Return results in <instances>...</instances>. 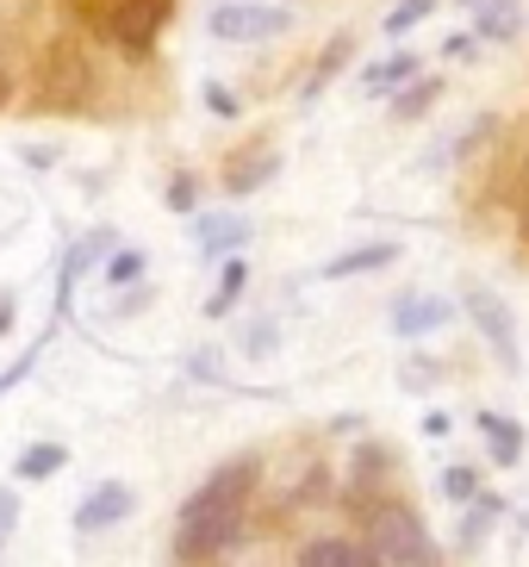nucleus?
Returning a JSON list of instances; mask_svg holds the SVG:
<instances>
[{
  "label": "nucleus",
  "mask_w": 529,
  "mask_h": 567,
  "mask_svg": "<svg viewBox=\"0 0 529 567\" xmlns=\"http://www.w3.org/2000/svg\"><path fill=\"white\" fill-rule=\"evenodd\" d=\"M256 486H262V462H256V455L218 462L212 474L181 499V517H175V561L181 567H212L218 555H231L237 543H243V530H249Z\"/></svg>",
  "instance_id": "1"
},
{
  "label": "nucleus",
  "mask_w": 529,
  "mask_h": 567,
  "mask_svg": "<svg viewBox=\"0 0 529 567\" xmlns=\"http://www.w3.org/2000/svg\"><path fill=\"white\" fill-rule=\"evenodd\" d=\"M343 505H349V517H355V536H367L386 567H443L431 530H424V517L398 499V493H386V486L381 493H343Z\"/></svg>",
  "instance_id": "2"
},
{
  "label": "nucleus",
  "mask_w": 529,
  "mask_h": 567,
  "mask_svg": "<svg viewBox=\"0 0 529 567\" xmlns=\"http://www.w3.org/2000/svg\"><path fill=\"white\" fill-rule=\"evenodd\" d=\"M100 87V69L82 38H50L38 56V106L44 113H87Z\"/></svg>",
  "instance_id": "3"
},
{
  "label": "nucleus",
  "mask_w": 529,
  "mask_h": 567,
  "mask_svg": "<svg viewBox=\"0 0 529 567\" xmlns=\"http://www.w3.org/2000/svg\"><path fill=\"white\" fill-rule=\"evenodd\" d=\"M206 32L218 44H268V38L293 32V13L274 7V0H218L212 13H206Z\"/></svg>",
  "instance_id": "4"
},
{
  "label": "nucleus",
  "mask_w": 529,
  "mask_h": 567,
  "mask_svg": "<svg viewBox=\"0 0 529 567\" xmlns=\"http://www.w3.org/2000/svg\"><path fill=\"white\" fill-rule=\"evenodd\" d=\"M461 312L474 318V331H480V343L498 355V368H505V374H517V368H523V350H517V318H511V306L498 300L492 287H467V293H461Z\"/></svg>",
  "instance_id": "5"
},
{
  "label": "nucleus",
  "mask_w": 529,
  "mask_h": 567,
  "mask_svg": "<svg viewBox=\"0 0 529 567\" xmlns=\"http://www.w3.org/2000/svg\"><path fill=\"white\" fill-rule=\"evenodd\" d=\"M448 318H455V300H448V293L412 287V293H398L393 300V337L398 343H424L431 331H443Z\"/></svg>",
  "instance_id": "6"
},
{
  "label": "nucleus",
  "mask_w": 529,
  "mask_h": 567,
  "mask_svg": "<svg viewBox=\"0 0 529 567\" xmlns=\"http://www.w3.org/2000/svg\"><path fill=\"white\" fill-rule=\"evenodd\" d=\"M293 567H386L381 549L367 536H349V530H331V536H305L293 549Z\"/></svg>",
  "instance_id": "7"
},
{
  "label": "nucleus",
  "mask_w": 529,
  "mask_h": 567,
  "mask_svg": "<svg viewBox=\"0 0 529 567\" xmlns=\"http://www.w3.org/2000/svg\"><path fill=\"white\" fill-rule=\"evenodd\" d=\"M132 512H137L132 486H125V481H100L94 493L75 505V536H106V530H118Z\"/></svg>",
  "instance_id": "8"
},
{
  "label": "nucleus",
  "mask_w": 529,
  "mask_h": 567,
  "mask_svg": "<svg viewBox=\"0 0 529 567\" xmlns=\"http://www.w3.org/2000/svg\"><path fill=\"white\" fill-rule=\"evenodd\" d=\"M398 262V237H374V244H349L318 268V281H349V275H381Z\"/></svg>",
  "instance_id": "9"
},
{
  "label": "nucleus",
  "mask_w": 529,
  "mask_h": 567,
  "mask_svg": "<svg viewBox=\"0 0 529 567\" xmlns=\"http://www.w3.org/2000/svg\"><path fill=\"white\" fill-rule=\"evenodd\" d=\"M249 244V218L243 213H194V250L199 256H237Z\"/></svg>",
  "instance_id": "10"
},
{
  "label": "nucleus",
  "mask_w": 529,
  "mask_h": 567,
  "mask_svg": "<svg viewBox=\"0 0 529 567\" xmlns=\"http://www.w3.org/2000/svg\"><path fill=\"white\" fill-rule=\"evenodd\" d=\"M63 467H69V450L50 443V436H38V443H25V450L13 455V486H44V481H56Z\"/></svg>",
  "instance_id": "11"
},
{
  "label": "nucleus",
  "mask_w": 529,
  "mask_h": 567,
  "mask_svg": "<svg viewBox=\"0 0 529 567\" xmlns=\"http://www.w3.org/2000/svg\"><path fill=\"white\" fill-rule=\"evenodd\" d=\"M523 0H480L474 7V38L480 44H511V38H523Z\"/></svg>",
  "instance_id": "12"
},
{
  "label": "nucleus",
  "mask_w": 529,
  "mask_h": 567,
  "mask_svg": "<svg viewBox=\"0 0 529 567\" xmlns=\"http://www.w3.org/2000/svg\"><path fill=\"white\" fill-rule=\"evenodd\" d=\"M281 151H256V156H237L231 168H225V194H231V200H243V194H262L268 182H274V175H281Z\"/></svg>",
  "instance_id": "13"
},
{
  "label": "nucleus",
  "mask_w": 529,
  "mask_h": 567,
  "mask_svg": "<svg viewBox=\"0 0 529 567\" xmlns=\"http://www.w3.org/2000/svg\"><path fill=\"white\" fill-rule=\"evenodd\" d=\"M405 82H417V56L412 51H393V56H381L374 69H362V94L367 101H393Z\"/></svg>",
  "instance_id": "14"
},
{
  "label": "nucleus",
  "mask_w": 529,
  "mask_h": 567,
  "mask_svg": "<svg viewBox=\"0 0 529 567\" xmlns=\"http://www.w3.org/2000/svg\"><path fill=\"white\" fill-rule=\"evenodd\" d=\"M480 436H486V455H492L498 467H517L523 462V424L505 412H480Z\"/></svg>",
  "instance_id": "15"
},
{
  "label": "nucleus",
  "mask_w": 529,
  "mask_h": 567,
  "mask_svg": "<svg viewBox=\"0 0 529 567\" xmlns=\"http://www.w3.org/2000/svg\"><path fill=\"white\" fill-rule=\"evenodd\" d=\"M343 63H355V38H349V32H336L331 44H324V51H318L312 75H305V87H299V101L312 106L318 94H324V87H331V75H336V69H343Z\"/></svg>",
  "instance_id": "16"
},
{
  "label": "nucleus",
  "mask_w": 529,
  "mask_h": 567,
  "mask_svg": "<svg viewBox=\"0 0 529 567\" xmlns=\"http://www.w3.org/2000/svg\"><path fill=\"white\" fill-rule=\"evenodd\" d=\"M243 293H249V262L231 256V262L218 268V287L206 293V318H231L237 306H243Z\"/></svg>",
  "instance_id": "17"
},
{
  "label": "nucleus",
  "mask_w": 529,
  "mask_h": 567,
  "mask_svg": "<svg viewBox=\"0 0 529 567\" xmlns=\"http://www.w3.org/2000/svg\"><path fill=\"white\" fill-rule=\"evenodd\" d=\"M443 87H448V82H436V75H417V82H405V87H398V94H393L386 106H393V118H398V125H412V118H424L436 101H443Z\"/></svg>",
  "instance_id": "18"
},
{
  "label": "nucleus",
  "mask_w": 529,
  "mask_h": 567,
  "mask_svg": "<svg viewBox=\"0 0 529 567\" xmlns=\"http://www.w3.org/2000/svg\"><path fill=\"white\" fill-rule=\"evenodd\" d=\"M274 350H281V324L274 318H243L237 324V355L243 362H268Z\"/></svg>",
  "instance_id": "19"
},
{
  "label": "nucleus",
  "mask_w": 529,
  "mask_h": 567,
  "mask_svg": "<svg viewBox=\"0 0 529 567\" xmlns=\"http://www.w3.org/2000/svg\"><path fill=\"white\" fill-rule=\"evenodd\" d=\"M498 512H505V505H498V499H474V505H467L461 530H455V549H461V555H474V549H480V543H486V530H492V517H498Z\"/></svg>",
  "instance_id": "20"
},
{
  "label": "nucleus",
  "mask_w": 529,
  "mask_h": 567,
  "mask_svg": "<svg viewBox=\"0 0 529 567\" xmlns=\"http://www.w3.org/2000/svg\"><path fill=\"white\" fill-rule=\"evenodd\" d=\"M431 13H436V0H393V7H386V19H381V32L398 44V38L417 32V25H424Z\"/></svg>",
  "instance_id": "21"
},
{
  "label": "nucleus",
  "mask_w": 529,
  "mask_h": 567,
  "mask_svg": "<svg viewBox=\"0 0 529 567\" xmlns=\"http://www.w3.org/2000/svg\"><path fill=\"white\" fill-rule=\"evenodd\" d=\"M436 493H443L448 505H474V499H480V474H474L467 462H448L443 481H436Z\"/></svg>",
  "instance_id": "22"
},
{
  "label": "nucleus",
  "mask_w": 529,
  "mask_h": 567,
  "mask_svg": "<svg viewBox=\"0 0 529 567\" xmlns=\"http://www.w3.org/2000/svg\"><path fill=\"white\" fill-rule=\"evenodd\" d=\"M149 275V256L144 250H118L113 262L100 268V287H137Z\"/></svg>",
  "instance_id": "23"
},
{
  "label": "nucleus",
  "mask_w": 529,
  "mask_h": 567,
  "mask_svg": "<svg viewBox=\"0 0 529 567\" xmlns=\"http://www.w3.org/2000/svg\"><path fill=\"white\" fill-rule=\"evenodd\" d=\"M163 200H168V213H187V218H194V213H199V175H187V168H181V175L168 182Z\"/></svg>",
  "instance_id": "24"
},
{
  "label": "nucleus",
  "mask_w": 529,
  "mask_h": 567,
  "mask_svg": "<svg viewBox=\"0 0 529 567\" xmlns=\"http://www.w3.org/2000/svg\"><path fill=\"white\" fill-rule=\"evenodd\" d=\"M199 94H206V106H212L218 118H237V113H243V101H237V94H231V87H225V82H206V87H199Z\"/></svg>",
  "instance_id": "25"
},
{
  "label": "nucleus",
  "mask_w": 529,
  "mask_h": 567,
  "mask_svg": "<svg viewBox=\"0 0 529 567\" xmlns=\"http://www.w3.org/2000/svg\"><path fill=\"white\" fill-rule=\"evenodd\" d=\"M19 530V486H0V543Z\"/></svg>",
  "instance_id": "26"
},
{
  "label": "nucleus",
  "mask_w": 529,
  "mask_h": 567,
  "mask_svg": "<svg viewBox=\"0 0 529 567\" xmlns=\"http://www.w3.org/2000/svg\"><path fill=\"white\" fill-rule=\"evenodd\" d=\"M187 374H194V381H218V350H199V355H187Z\"/></svg>",
  "instance_id": "27"
},
{
  "label": "nucleus",
  "mask_w": 529,
  "mask_h": 567,
  "mask_svg": "<svg viewBox=\"0 0 529 567\" xmlns=\"http://www.w3.org/2000/svg\"><path fill=\"white\" fill-rule=\"evenodd\" d=\"M398 374H405L412 386H424V381H436V362H424V355H412V362L398 368Z\"/></svg>",
  "instance_id": "28"
},
{
  "label": "nucleus",
  "mask_w": 529,
  "mask_h": 567,
  "mask_svg": "<svg viewBox=\"0 0 529 567\" xmlns=\"http://www.w3.org/2000/svg\"><path fill=\"white\" fill-rule=\"evenodd\" d=\"M474 44H480L474 32H448L443 38V56H474Z\"/></svg>",
  "instance_id": "29"
},
{
  "label": "nucleus",
  "mask_w": 529,
  "mask_h": 567,
  "mask_svg": "<svg viewBox=\"0 0 529 567\" xmlns=\"http://www.w3.org/2000/svg\"><path fill=\"white\" fill-rule=\"evenodd\" d=\"M448 431H455V417L448 412H424V436H448Z\"/></svg>",
  "instance_id": "30"
},
{
  "label": "nucleus",
  "mask_w": 529,
  "mask_h": 567,
  "mask_svg": "<svg viewBox=\"0 0 529 567\" xmlns=\"http://www.w3.org/2000/svg\"><path fill=\"white\" fill-rule=\"evenodd\" d=\"M13 318H19V300L13 293H0V337H13Z\"/></svg>",
  "instance_id": "31"
},
{
  "label": "nucleus",
  "mask_w": 529,
  "mask_h": 567,
  "mask_svg": "<svg viewBox=\"0 0 529 567\" xmlns=\"http://www.w3.org/2000/svg\"><path fill=\"white\" fill-rule=\"evenodd\" d=\"M7 106H13V69L0 63V113H7Z\"/></svg>",
  "instance_id": "32"
},
{
  "label": "nucleus",
  "mask_w": 529,
  "mask_h": 567,
  "mask_svg": "<svg viewBox=\"0 0 529 567\" xmlns=\"http://www.w3.org/2000/svg\"><path fill=\"white\" fill-rule=\"evenodd\" d=\"M56 156H63V151L50 144V151H25V163H32V168H50V163H56Z\"/></svg>",
  "instance_id": "33"
},
{
  "label": "nucleus",
  "mask_w": 529,
  "mask_h": 567,
  "mask_svg": "<svg viewBox=\"0 0 529 567\" xmlns=\"http://www.w3.org/2000/svg\"><path fill=\"white\" fill-rule=\"evenodd\" d=\"M461 7H480V0H461Z\"/></svg>",
  "instance_id": "34"
},
{
  "label": "nucleus",
  "mask_w": 529,
  "mask_h": 567,
  "mask_svg": "<svg viewBox=\"0 0 529 567\" xmlns=\"http://www.w3.org/2000/svg\"><path fill=\"white\" fill-rule=\"evenodd\" d=\"M0 386H7V381H0Z\"/></svg>",
  "instance_id": "35"
}]
</instances>
